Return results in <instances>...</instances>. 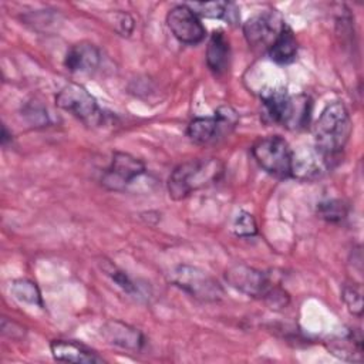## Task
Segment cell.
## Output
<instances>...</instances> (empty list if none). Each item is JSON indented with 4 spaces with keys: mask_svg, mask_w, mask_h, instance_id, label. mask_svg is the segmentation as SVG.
<instances>
[{
    "mask_svg": "<svg viewBox=\"0 0 364 364\" xmlns=\"http://www.w3.org/2000/svg\"><path fill=\"white\" fill-rule=\"evenodd\" d=\"M353 131V122L348 109L341 101H333L326 105L314 128V148L328 161L338 158Z\"/></svg>",
    "mask_w": 364,
    "mask_h": 364,
    "instance_id": "obj_1",
    "label": "cell"
},
{
    "mask_svg": "<svg viewBox=\"0 0 364 364\" xmlns=\"http://www.w3.org/2000/svg\"><path fill=\"white\" fill-rule=\"evenodd\" d=\"M55 104L67 111L85 125H100L104 119V112L97 100L80 84L71 82L63 87L55 95Z\"/></svg>",
    "mask_w": 364,
    "mask_h": 364,
    "instance_id": "obj_6",
    "label": "cell"
},
{
    "mask_svg": "<svg viewBox=\"0 0 364 364\" xmlns=\"http://www.w3.org/2000/svg\"><path fill=\"white\" fill-rule=\"evenodd\" d=\"M225 165L216 158H195L179 164L168 178V192L175 200H182L192 192L220 179Z\"/></svg>",
    "mask_w": 364,
    "mask_h": 364,
    "instance_id": "obj_2",
    "label": "cell"
},
{
    "mask_svg": "<svg viewBox=\"0 0 364 364\" xmlns=\"http://www.w3.org/2000/svg\"><path fill=\"white\" fill-rule=\"evenodd\" d=\"M100 63L101 53L98 47L88 41L73 44L64 57V65L71 73H91L100 65Z\"/></svg>",
    "mask_w": 364,
    "mask_h": 364,
    "instance_id": "obj_13",
    "label": "cell"
},
{
    "mask_svg": "<svg viewBox=\"0 0 364 364\" xmlns=\"http://www.w3.org/2000/svg\"><path fill=\"white\" fill-rule=\"evenodd\" d=\"M239 115L229 105H222L213 117H198L186 128L188 138L198 145H209L228 136L237 125Z\"/></svg>",
    "mask_w": 364,
    "mask_h": 364,
    "instance_id": "obj_5",
    "label": "cell"
},
{
    "mask_svg": "<svg viewBox=\"0 0 364 364\" xmlns=\"http://www.w3.org/2000/svg\"><path fill=\"white\" fill-rule=\"evenodd\" d=\"M101 336L108 344L128 351H139L145 344V337L138 328L118 320L107 321L101 328Z\"/></svg>",
    "mask_w": 364,
    "mask_h": 364,
    "instance_id": "obj_12",
    "label": "cell"
},
{
    "mask_svg": "<svg viewBox=\"0 0 364 364\" xmlns=\"http://www.w3.org/2000/svg\"><path fill=\"white\" fill-rule=\"evenodd\" d=\"M23 115L33 127H44L48 124L47 109L40 102H28L23 109Z\"/></svg>",
    "mask_w": 364,
    "mask_h": 364,
    "instance_id": "obj_24",
    "label": "cell"
},
{
    "mask_svg": "<svg viewBox=\"0 0 364 364\" xmlns=\"http://www.w3.org/2000/svg\"><path fill=\"white\" fill-rule=\"evenodd\" d=\"M330 351L346 361L363 360V337L360 331H350L347 336L331 341Z\"/></svg>",
    "mask_w": 364,
    "mask_h": 364,
    "instance_id": "obj_19",
    "label": "cell"
},
{
    "mask_svg": "<svg viewBox=\"0 0 364 364\" xmlns=\"http://www.w3.org/2000/svg\"><path fill=\"white\" fill-rule=\"evenodd\" d=\"M264 115L269 121L289 129L304 128L310 121L311 100L304 95H290L286 90H273L262 95Z\"/></svg>",
    "mask_w": 364,
    "mask_h": 364,
    "instance_id": "obj_3",
    "label": "cell"
},
{
    "mask_svg": "<svg viewBox=\"0 0 364 364\" xmlns=\"http://www.w3.org/2000/svg\"><path fill=\"white\" fill-rule=\"evenodd\" d=\"M232 230L239 237L255 236L257 233V225L253 215H250L246 210H240L233 219Z\"/></svg>",
    "mask_w": 364,
    "mask_h": 364,
    "instance_id": "obj_22",
    "label": "cell"
},
{
    "mask_svg": "<svg viewBox=\"0 0 364 364\" xmlns=\"http://www.w3.org/2000/svg\"><path fill=\"white\" fill-rule=\"evenodd\" d=\"M225 279L229 286L240 293L249 297L263 299L264 301H267L277 289L267 273L247 264H235L229 267L225 272Z\"/></svg>",
    "mask_w": 364,
    "mask_h": 364,
    "instance_id": "obj_8",
    "label": "cell"
},
{
    "mask_svg": "<svg viewBox=\"0 0 364 364\" xmlns=\"http://www.w3.org/2000/svg\"><path fill=\"white\" fill-rule=\"evenodd\" d=\"M114 26H115V30L121 36H129L134 30V18L128 13H124V11L115 13Z\"/></svg>",
    "mask_w": 364,
    "mask_h": 364,
    "instance_id": "obj_26",
    "label": "cell"
},
{
    "mask_svg": "<svg viewBox=\"0 0 364 364\" xmlns=\"http://www.w3.org/2000/svg\"><path fill=\"white\" fill-rule=\"evenodd\" d=\"M171 282L202 301H218L225 294L215 277L208 272L189 264H179L172 269Z\"/></svg>",
    "mask_w": 364,
    "mask_h": 364,
    "instance_id": "obj_7",
    "label": "cell"
},
{
    "mask_svg": "<svg viewBox=\"0 0 364 364\" xmlns=\"http://www.w3.org/2000/svg\"><path fill=\"white\" fill-rule=\"evenodd\" d=\"M198 17L223 18L230 24H236L239 20L237 9L233 3L228 1H206V3H188L186 4Z\"/></svg>",
    "mask_w": 364,
    "mask_h": 364,
    "instance_id": "obj_18",
    "label": "cell"
},
{
    "mask_svg": "<svg viewBox=\"0 0 364 364\" xmlns=\"http://www.w3.org/2000/svg\"><path fill=\"white\" fill-rule=\"evenodd\" d=\"M10 293L20 303L43 307L41 293H40L37 284L33 283L31 280H27V279L14 280L10 286Z\"/></svg>",
    "mask_w": 364,
    "mask_h": 364,
    "instance_id": "obj_20",
    "label": "cell"
},
{
    "mask_svg": "<svg viewBox=\"0 0 364 364\" xmlns=\"http://www.w3.org/2000/svg\"><path fill=\"white\" fill-rule=\"evenodd\" d=\"M317 215L327 222L338 223L347 218L348 205L343 199H326L317 203Z\"/></svg>",
    "mask_w": 364,
    "mask_h": 364,
    "instance_id": "obj_21",
    "label": "cell"
},
{
    "mask_svg": "<svg viewBox=\"0 0 364 364\" xmlns=\"http://www.w3.org/2000/svg\"><path fill=\"white\" fill-rule=\"evenodd\" d=\"M107 274L112 279V282L117 283V286H119L124 291L132 294L136 291V286L134 284V282L128 277V274L125 272H122L121 269L115 267V266H111L108 270H107Z\"/></svg>",
    "mask_w": 364,
    "mask_h": 364,
    "instance_id": "obj_25",
    "label": "cell"
},
{
    "mask_svg": "<svg viewBox=\"0 0 364 364\" xmlns=\"http://www.w3.org/2000/svg\"><path fill=\"white\" fill-rule=\"evenodd\" d=\"M284 26V20L276 10L263 11L252 16L243 24V34L249 46L255 48L269 50V47Z\"/></svg>",
    "mask_w": 364,
    "mask_h": 364,
    "instance_id": "obj_10",
    "label": "cell"
},
{
    "mask_svg": "<svg viewBox=\"0 0 364 364\" xmlns=\"http://www.w3.org/2000/svg\"><path fill=\"white\" fill-rule=\"evenodd\" d=\"M146 171L145 164L127 152H114L111 164L101 178V183L108 191L124 192Z\"/></svg>",
    "mask_w": 364,
    "mask_h": 364,
    "instance_id": "obj_9",
    "label": "cell"
},
{
    "mask_svg": "<svg viewBox=\"0 0 364 364\" xmlns=\"http://www.w3.org/2000/svg\"><path fill=\"white\" fill-rule=\"evenodd\" d=\"M9 139L11 141V134H9V131H7L6 125H3V128H1V144H3V145H6Z\"/></svg>",
    "mask_w": 364,
    "mask_h": 364,
    "instance_id": "obj_27",
    "label": "cell"
},
{
    "mask_svg": "<svg viewBox=\"0 0 364 364\" xmlns=\"http://www.w3.org/2000/svg\"><path fill=\"white\" fill-rule=\"evenodd\" d=\"M51 354L58 361L77 363V364H94L104 363V358L100 357L95 351L85 347L84 344L70 341V340H53L50 343Z\"/></svg>",
    "mask_w": 364,
    "mask_h": 364,
    "instance_id": "obj_15",
    "label": "cell"
},
{
    "mask_svg": "<svg viewBox=\"0 0 364 364\" xmlns=\"http://www.w3.org/2000/svg\"><path fill=\"white\" fill-rule=\"evenodd\" d=\"M252 155L257 165L276 178H290L293 149L280 135H269L256 141Z\"/></svg>",
    "mask_w": 364,
    "mask_h": 364,
    "instance_id": "obj_4",
    "label": "cell"
},
{
    "mask_svg": "<svg viewBox=\"0 0 364 364\" xmlns=\"http://www.w3.org/2000/svg\"><path fill=\"white\" fill-rule=\"evenodd\" d=\"M230 60V46L223 31H213L206 47V64L215 75L226 73Z\"/></svg>",
    "mask_w": 364,
    "mask_h": 364,
    "instance_id": "obj_16",
    "label": "cell"
},
{
    "mask_svg": "<svg viewBox=\"0 0 364 364\" xmlns=\"http://www.w3.org/2000/svg\"><path fill=\"white\" fill-rule=\"evenodd\" d=\"M267 51L269 57L276 64H289L296 58L299 51V43L294 33L287 24L277 34Z\"/></svg>",
    "mask_w": 364,
    "mask_h": 364,
    "instance_id": "obj_17",
    "label": "cell"
},
{
    "mask_svg": "<svg viewBox=\"0 0 364 364\" xmlns=\"http://www.w3.org/2000/svg\"><path fill=\"white\" fill-rule=\"evenodd\" d=\"M343 300L347 306V309L355 314V316H361L363 313V297H361V290H360V286L357 284H344L343 286Z\"/></svg>",
    "mask_w": 364,
    "mask_h": 364,
    "instance_id": "obj_23",
    "label": "cell"
},
{
    "mask_svg": "<svg viewBox=\"0 0 364 364\" xmlns=\"http://www.w3.org/2000/svg\"><path fill=\"white\" fill-rule=\"evenodd\" d=\"M166 24L173 37L185 44H198L206 34L199 17L186 4L172 7L166 14Z\"/></svg>",
    "mask_w": 364,
    "mask_h": 364,
    "instance_id": "obj_11",
    "label": "cell"
},
{
    "mask_svg": "<svg viewBox=\"0 0 364 364\" xmlns=\"http://www.w3.org/2000/svg\"><path fill=\"white\" fill-rule=\"evenodd\" d=\"M328 161L316 149L307 148L299 152L293 151V164H291V176L300 179H313L320 176L324 169L330 168Z\"/></svg>",
    "mask_w": 364,
    "mask_h": 364,
    "instance_id": "obj_14",
    "label": "cell"
}]
</instances>
